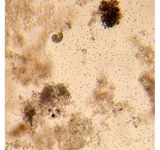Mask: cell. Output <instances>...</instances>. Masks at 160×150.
<instances>
[{"label": "cell", "mask_w": 160, "mask_h": 150, "mask_svg": "<svg viewBox=\"0 0 160 150\" xmlns=\"http://www.w3.org/2000/svg\"><path fill=\"white\" fill-rule=\"evenodd\" d=\"M69 99V93L64 86H48L40 95L37 106L41 112L50 114L54 109L59 112L60 107L66 104Z\"/></svg>", "instance_id": "obj_1"}, {"label": "cell", "mask_w": 160, "mask_h": 150, "mask_svg": "<svg viewBox=\"0 0 160 150\" xmlns=\"http://www.w3.org/2000/svg\"><path fill=\"white\" fill-rule=\"evenodd\" d=\"M118 4L116 1H103L100 3L98 12L105 28H112L119 24L122 15Z\"/></svg>", "instance_id": "obj_2"}, {"label": "cell", "mask_w": 160, "mask_h": 150, "mask_svg": "<svg viewBox=\"0 0 160 150\" xmlns=\"http://www.w3.org/2000/svg\"><path fill=\"white\" fill-rule=\"evenodd\" d=\"M39 109L38 106L32 102H26L22 108L23 119L30 128H35L39 119Z\"/></svg>", "instance_id": "obj_3"}, {"label": "cell", "mask_w": 160, "mask_h": 150, "mask_svg": "<svg viewBox=\"0 0 160 150\" xmlns=\"http://www.w3.org/2000/svg\"><path fill=\"white\" fill-rule=\"evenodd\" d=\"M63 38V35L61 32H59L56 34L53 35L52 39V41L55 43H58L62 41Z\"/></svg>", "instance_id": "obj_4"}]
</instances>
